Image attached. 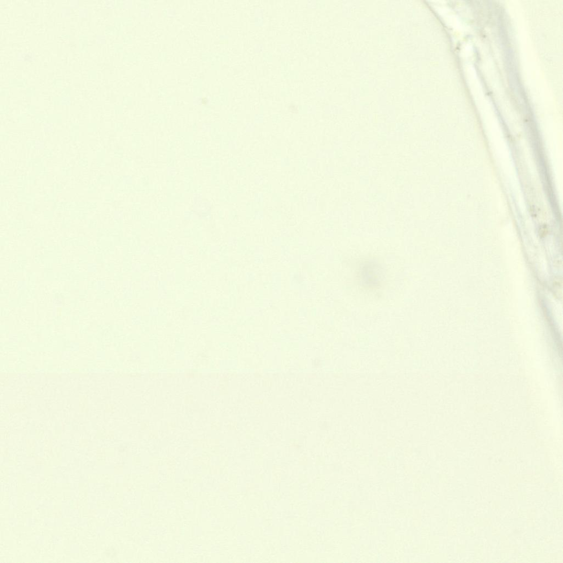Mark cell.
I'll return each instance as SVG.
<instances>
[{
  "instance_id": "obj_1",
  "label": "cell",
  "mask_w": 563,
  "mask_h": 563,
  "mask_svg": "<svg viewBox=\"0 0 563 563\" xmlns=\"http://www.w3.org/2000/svg\"><path fill=\"white\" fill-rule=\"evenodd\" d=\"M357 274L362 286L367 289H376L382 286L385 277L382 266L371 260L361 263Z\"/></svg>"
},
{
  "instance_id": "obj_2",
  "label": "cell",
  "mask_w": 563,
  "mask_h": 563,
  "mask_svg": "<svg viewBox=\"0 0 563 563\" xmlns=\"http://www.w3.org/2000/svg\"><path fill=\"white\" fill-rule=\"evenodd\" d=\"M553 290L554 291L555 294H556V296H558V297H559V296H561L562 282L561 279H557L554 281Z\"/></svg>"
}]
</instances>
